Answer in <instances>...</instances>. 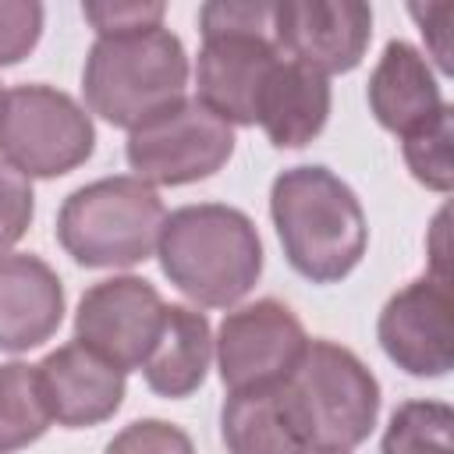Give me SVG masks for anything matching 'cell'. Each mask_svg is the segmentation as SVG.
Listing matches in <instances>:
<instances>
[{
    "label": "cell",
    "mask_w": 454,
    "mask_h": 454,
    "mask_svg": "<svg viewBox=\"0 0 454 454\" xmlns=\"http://www.w3.org/2000/svg\"><path fill=\"white\" fill-rule=\"evenodd\" d=\"M270 213L287 262L312 284L344 280L369 245L355 192L326 167H291L273 181Z\"/></svg>",
    "instance_id": "obj_1"
},
{
    "label": "cell",
    "mask_w": 454,
    "mask_h": 454,
    "mask_svg": "<svg viewBox=\"0 0 454 454\" xmlns=\"http://www.w3.org/2000/svg\"><path fill=\"white\" fill-rule=\"evenodd\" d=\"M160 266L177 291L209 309H227L252 291L262 273L255 223L220 202L174 209L160 227Z\"/></svg>",
    "instance_id": "obj_2"
},
{
    "label": "cell",
    "mask_w": 454,
    "mask_h": 454,
    "mask_svg": "<svg viewBox=\"0 0 454 454\" xmlns=\"http://www.w3.org/2000/svg\"><path fill=\"white\" fill-rule=\"evenodd\" d=\"M184 46L163 25L135 35L96 39L82 71L89 110L128 131L160 114L163 106L184 99Z\"/></svg>",
    "instance_id": "obj_3"
},
{
    "label": "cell",
    "mask_w": 454,
    "mask_h": 454,
    "mask_svg": "<svg viewBox=\"0 0 454 454\" xmlns=\"http://www.w3.org/2000/svg\"><path fill=\"white\" fill-rule=\"evenodd\" d=\"M273 4L216 0L199 11V103L227 124H255V103L280 50L270 32Z\"/></svg>",
    "instance_id": "obj_4"
},
{
    "label": "cell",
    "mask_w": 454,
    "mask_h": 454,
    "mask_svg": "<svg viewBox=\"0 0 454 454\" xmlns=\"http://www.w3.org/2000/svg\"><path fill=\"white\" fill-rule=\"evenodd\" d=\"M163 220L167 209L153 184L142 177H103L67 195L57 238L82 266H135L153 255Z\"/></svg>",
    "instance_id": "obj_5"
},
{
    "label": "cell",
    "mask_w": 454,
    "mask_h": 454,
    "mask_svg": "<svg viewBox=\"0 0 454 454\" xmlns=\"http://www.w3.org/2000/svg\"><path fill=\"white\" fill-rule=\"evenodd\" d=\"M89 114L53 85H18L0 103V156L25 177H60L89 160Z\"/></svg>",
    "instance_id": "obj_6"
},
{
    "label": "cell",
    "mask_w": 454,
    "mask_h": 454,
    "mask_svg": "<svg viewBox=\"0 0 454 454\" xmlns=\"http://www.w3.org/2000/svg\"><path fill=\"white\" fill-rule=\"evenodd\" d=\"M287 380L309 411L316 447L351 450L372 433L380 383L355 351L333 340H309Z\"/></svg>",
    "instance_id": "obj_7"
},
{
    "label": "cell",
    "mask_w": 454,
    "mask_h": 454,
    "mask_svg": "<svg viewBox=\"0 0 454 454\" xmlns=\"http://www.w3.org/2000/svg\"><path fill=\"white\" fill-rule=\"evenodd\" d=\"M234 153V128L199 99H177L131 128L128 163L149 184H188L216 174Z\"/></svg>",
    "instance_id": "obj_8"
},
{
    "label": "cell",
    "mask_w": 454,
    "mask_h": 454,
    "mask_svg": "<svg viewBox=\"0 0 454 454\" xmlns=\"http://www.w3.org/2000/svg\"><path fill=\"white\" fill-rule=\"evenodd\" d=\"M163 309L167 305L149 280L110 277L82 294L74 333L85 348H92L121 372L142 369L163 326Z\"/></svg>",
    "instance_id": "obj_9"
},
{
    "label": "cell",
    "mask_w": 454,
    "mask_h": 454,
    "mask_svg": "<svg viewBox=\"0 0 454 454\" xmlns=\"http://www.w3.org/2000/svg\"><path fill=\"white\" fill-rule=\"evenodd\" d=\"M270 32L287 60L319 74H340L365 57L372 11L362 0H284L273 4Z\"/></svg>",
    "instance_id": "obj_10"
},
{
    "label": "cell",
    "mask_w": 454,
    "mask_h": 454,
    "mask_svg": "<svg viewBox=\"0 0 454 454\" xmlns=\"http://www.w3.org/2000/svg\"><path fill=\"white\" fill-rule=\"evenodd\" d=\"M305 344L309 337L287 305L273 298L252 301L220 323V333H216L220 380L231 390L287 380Z\"/></svg>",
    "instance_id": "obj_11"
},
{
    "label": "cell",
    "mask_w": 454,
    "mask_h": 454,
    "mask_svg": "<svg viewBox=\"0 0 454 454\" xmlns=\"http://www.w3.org/2000/svg\"><path fill=\"white\" fill-rule=\"evenodd\" d=\"M380 344L411 376H443L454 365V294L450 280L419 277L380 312Z\"/></svg>",
    "instance_id": "obj_12"
},
{
    "label": "cell",
    "mask_w": 454,
    "mask_h": 454,
    "mask_svg": "<svg viewBox=\"0 0 454 454\" xmlns=\"http://www.w3.org/2000/svg\"><path fill=\"white\" fill-rule=\"evenodd\" d=\"M220 433L231 454H305L312 447V422L291 380L231 390Z\"/></svg>",
    "instance_id": "obj_13"
},
{
    "label": "cell",
    "mask_w": 454,
    "mask_h": 454,
    "mask_svg": "<svg viewBox=\"0 0 454 454\" xmlns=\"http://www.w3.org/2000/svg\"><path fill=\"white\" fill-rule=\"evenodd\" d=\"M35 372H39L50 419H57L67 429L96 426L121 408L124 372L106 358H99L82 340L50 351L35 365Z\"/></svg>",
    "instance_id": "obj_14"
},
{
    "label": "cell",
    "mask_w": 454,
    "mask_h": 454,
    "mask_svg": "<svg viewBox=\"0 0 454 454\" xmlns=\"http://www.w3.org/2000/svg\"><path fill=\"white\" fill-rule=\"evenodd\" d=\"M64 319L60 277L39 255H0V351H28Z\"/></svg>",
    "instance_id": "obj_15"
},
{
    "label": "cell",
    "mask_w": 454,
    "mask_h": 454,
    "mask_svg": "<svg viewBox=\"0 0 454 454\" xmlns=\"http://www.w3.org/2000/svg\"><path fill=\"white\" fill-rule=\"evenodd\" d=\"M326 117H330L326 74L298 60H287L280 53V60L270 67L266 85L259 92L255 124H262L266 138L277 149H301L323 131Z\"/></svg>",
    "instance_id": "obj_16"
},
{
    "label": "cell",
    "mask_w": 454,
    "mask_h": 454,
    "mask_svg": "<svg viewBox=\"0 0 454 454\" xmlns=\"http://www.w3.org/2000/svg\"><path fill=\"white\" fill-rule=\"evenodd\" d=\"M369 110L387 131H394L401 138L443 110L440 85H436L426 57L415 46H408L401 39L387 43V50L369 78Z\"/></svg>",
    "instance_id": "obj_17"
},
{
    "label": "cell",
    "mask_w": 454,
    "mask_h": 454,
    "mask_svg": "<svg viewBox=\"0 0 454 454\" xmlns=\"http://www.w3.org/2000/svg\"><path fill=\"white\" fill-rule=\"evenodd\" d=\"M209 362H213L209 319L188 305H167L156 344L142 362L149 390L163 397H188L192 390L202 387Z\"/></svg>",
    "instance_id": "obj_18"
},
{
    "label": "cell",
    "mask_w": 454,
    "mask_h": 454,
    "mask_svg": "<svg viewBox=\"0 0 454 454\" xmlns=\"http://www.w3.org/2000/svg\"><path fill=\"white\" fill-rule=\"evenodd\" d=\"M50 408L39 387L35 365H0V454L21 450L50 429Z\"/></svg>",
    "instance_id": "obj_19"
},
{
    "label": "cell",
    "mask_w": 454,
    "mask_h": 454,
    "mask_svg": "<svg viewBox=\"0 0 454 454\" xmlns=\"http://www.w3.org/2000/svg\"><path fill=\"white\" fill-rule=\"evenodd\" d=\"M454 411L443 401H404L383 433V454H454Z\"/></svg>",
    "instance_id": "obj_20"
},
{
    "label": "cell",
    "mask_w": 454,
    "mask_h": 454,
    "mask_svg": "<svg viewBox=\"0 0 454 454\" xmlns=\"http://www.w3.org/2000/svg\"><path fill=\"white\" fill-rule=\"evenodd\" d=\"M450 142H454V110L443 103L436 117L419 124L415 131L404 135V163L433 192H450L454 184V160H450Z\"/></svg>",
    "instance_id": "obj_21"
},
{
    "label": "cell",
    "mask_w": 454,
    "mask_h": 454,
    "mask_svg": "<svg viewBox=\"0 0 454 454\" xmlns=\"http://www.w3.org/2000/svg\"><path fill=\"white\" fill-rule=\"evenodd\" d=\"M106 454H195V447L184 429L163 419H142L121 429L106 443Z\"/></svg>",
    "instance_id": "obj_22"
},
{
    "label": "cell",
    "mask_w": 454,
    "mask_h": 454,
    "mask_svg": "<svg viewBox=\"0 0 454 454\" xmlns=\"http://www.w3.org/2000/svg\"><path fill=\"white\" fill-rule=\"evenodd\" d=\"M43 7L35 0H0V67L18 64L39 43Z\"/></svg>",
    "instance_id": "obj_23"
},
{
    "label": "cell",
    "mask_w": 454,
    "mask_h": 454,
    "mask_svg": "<svg viewBox=\"0 0 454 454\" xmlns=\"http://www.w3.org/2000/svg\"><path fill=\"white\" fill-rule=\"evenodd\" d=\"M163 4H145V0H128V4H85L82 14L92 21V28L99 32V39L110 35H135V32H149L160 28L163 21Z\"/></svg>",
    "instance_id": "obj_24"
},
{
    "label": "cell",
    "mask_w": 454,
    "mask_h": 454,
    "mask_svg": "<svg viewBox=\"0 0 454 454\" xmlns=\"http://www.w3.org/2000/svg\"><path fill=\"white\" fill-rule=\"evenodd\" d=\"M32 223V184L11 163L0 160V255L21 241Z\"/></svg>",
    "instance_id": "obj_25"
},
{
    "label": "cell",
    "mask_w": 454,
    "mask_h": 454,
    "mask_svg": "<svg viewBox=\"0 0 454 454\" xmlns=\"http://www.w3.org/2000/svg\"><path fill=\"white\" fill-rule=\"evenodd\" d=\"M411 18L422 25V35L429 39L433 46V57L443 71H450V21H454V4L450 0H440V4H411Z\"/></svg>",
    "instance_id": "obj_26"
},
{
    "label": "cell",
    "mask_w": 454,
    "mask_h": 454,
    "mask_svg": "<svg viewBox=\"0 0 454 454\" xmlns=\"http://www.w3.org/2000/svg\"><path fill=\"white\" fill-rule=\"evenodd\" d=\"M305 454H348V450H337V447H309Z\"/></svg>",
    "instance_id": "obj_27"
},
{
    "label": "cell",
    "mask_w": 454,
    "mask_h": 454,
    "mask_svg": "<svg viewBox=\"0 0 454 454\" xmlns=\"http://www.w3.org/2000/svg\"><path fill=\"white\" fill-rule=\"evenodd\" d=\"M0 103H4V89H0Z\"/></svg>",
    "instance_id": "obj_28"
}]
</instances>
